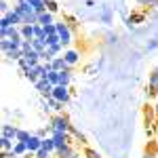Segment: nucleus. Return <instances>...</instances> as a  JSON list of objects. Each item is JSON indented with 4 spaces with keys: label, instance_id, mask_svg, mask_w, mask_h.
Segmentation results:
<instances>
[{
    "label": "nucleus",
    "instance_id": "f257e3e1",
    "mask_svg": "<svg viewBox=\"0 0 158 158\" xmlns=\"http://www.w3.org/2000/svg\"><path fill=\"white\" fill-rule=\"evenodd\" d=\"M13 9L21 15L23 25H38V13L32 9V4H17V6H13Z\"/></svg>",
    "mask_w": 158,
    "mask_h": 158
},
{
    "label": "nucleus",
    "instance_id": "f03ea898",
    "mask_svg": "<svg viewBox=\"0 0 158 158\" xmlns=\"http://www.w3.org/2000/svg\"><path fill=\"white\" fill-rule=\"evenodd\" d=\"M70 129H72V124L68 120V116H63V114H57L51 120V133H70Z\"/></svg>",
    "mask_w": 158,
    "mask_h": 158
},
{
    "label": "nucleus",
    "instance_id": "7ed1b4c3",
    "mask_svg": "<svg viewBox=\"0 0 158 158\" xmlns=\"http://www.w3.org/2000/svg\"><path fill=\"white\" fill-rule=\"evenodd\" d=\"M13 25H17V27H21V25H23V21H21V15L15 11V9H11L6 15H2V21H0V27H2V30L13 27Z\"/></svg>",
    "mask_w": 158,
    "mask_h": 158
},
{
    "label": "nucleus",
    "instance_id": "20e7f679",
    "mask_svg": "<svg viewBox=\"0 0 158 158\" xmlns=\"http://www.w3.org/2000/svg\"><path fill=\"white\" fill-rule=\"evenodd\" d=\"M55 25H57V34H59V38H61V44H63V47H70L72 40H74L70 25L63 23V21H59V23H55Z\"/></svg>",
    "mask_w": 158,
    "mask_h": 158
},
{
    "label": "nucleus",
    "instance_id": "39448f33",
    "mask_svg": "<svg viewBox=\"0 0 158 158\" xmlns=\"http://www.w3.org/2000/svg\"><path fill=\"white\" fill-rule=\"evenodd\" d=\"M51 97H55L57 101H61V103H68V101H70V86L57 85L53 89V95H51Z\"/></svg>",
    "mask_w": 158,
    "mask_h": 158
},
{
    "label": "nucleus",
    "instance_id": "423d86ee",
    "mask_svg": "<svg viewBox=\"0 0 158 158\" xmlns=\"http://www.w3.org/2000/svg\"><path fill=\"white\" fill-rule=\"evenodd\" d=\"M34 86H36V91L42 95V97H51V95H53V89H55V86L49 82V78H40Z\"/></svg>",
    "mask_w": 158,
    "mask_h": 158
},
{
    "label": "nucleus",
    "instance_id": "0eeeda50",
    "mask_svg": "<svg viewBox=\"0 0 158 158\" xmlns=\"http://www.w3.org/2000/svg\"><path fill=\"white\" fill-rule=\"evenodd\" d=\"M25 146H27V154L32 156V154H36L38 150L42 148V137H38L36 133H32V137L25 141Z\"/></svg>",
    "mask_w": 158,
    "mask_h": 158
},
{
    "label": "nucleus",
    "instance_id": "6e6552de",
    "mask_svg": "<svg viewBox=\"0 0 158 158\" xmlns=\"http://www.w3.org/2000/svg\"><path fill=\"white\" fill-rule=\"evenodd\" d=\"M51 137L55 139V152L70 143V133H51Z\"/></svg>",
    "mask_w": 158,
    "mask_h": 158
},
{
    "label": "nucleus",
    "instance_id": "1a4fd4ad",
    "mask_svg": "<svg viewBox=\"0 0 158 158\" xmlns=\"http://www.w3.org/2000/svg\"><path fill=\"white\" fill-rule=\"evenodd\" d=\"M63 59L68 61V65L72 68V65H76V63H78V59H80V53H78L76 49H68L65 53H63Z\"/></svg>",
    "mask_w": 158,
    "mask_h": 158
},
{
    "label": "nucleus",
    "instance_id": "9d476101",
    "mask_svg": "<svg viewBox=\"0 0 158 158\" xmlns=\"http://www.w3.org/2000/svg\"><path fill=\"white\" fill-rule=\"evenodd\" d=\"M51 65H53L55 72H65V70H70V65H68V61L63 59V55H61V57H55V59L51 61Z\"/></svg>",
    "mask_w": 158,
    "mask_h": 158
},
{
    "label": "nucleus",
    "instance_id": "9b49d317",
    "mask_svg": "<svg viewBox=\"0 0 158 158\" xmlns=\"http://www.w3.org/2000/svg\"><path fill=\"white\" fill-rule=\"evenodd\" d=\"M17 133H19L17 127H13V124H2V137H9V139H15V141H17Z\"/></svg>",
    "mask_w": 158,
    "mask_h": 158
},
{
    "label": "nucleus",
    "instance_id": "f8f14e48",
    "mask_svg": "<svg viewBox=\"0 0 158 158\" xmlns=\"http://www.w3.org/2000/svg\"><path fill=\"white\" fill-rule=\"evenodd\" d=\"M55 23V19H53V13L51 11H44L38 15V25H53Z\"/></svg>",
    "mask_w": 158,
    "mask_h": 158
},
{
    "label": "nucleus",
    "instance_id": "ddd939ff",
    "mask_svg": "<svg viewBox=\"0 0 158 158\" xmlns=\"http://www.w3.org/2000/svg\"><path fill=\"white\" fill-rule=\"evenodd\" d=\"M21 38L23 40H34L36 38V32H34V25H21Z\"/></svg>",
    "mask_w": 158,
    "mask_h": 158
},
{
    "label": "nucleus",
    "instance_id": "4468645a",
    "mask_svg": "<svg viewBox=\"0 0 158 158\" xmlns=\"http://www.w3.org/2000/svg\"><path fill=\"white\" fill-rule=\"evenodd\" d=\"M0 148H2V152H4V154L13 152V148H15V139H9V137H0Z\"/></svg>",
    "mask_w": 158,
    "mask_h": 158
},
{
    "label": "nucleus",
    "instance_id": "2eb2a0df",
    "mask_svg": "<svg viewBox=\"0 0 158 158\" xmlns=\"http://www.w3.org/2000/svg\"><path fill=\"white\" fill-rule=\"evenodd\" d=\"M13 154H15L17 158H19V156H23V154H27V146H25V141H15Z\"/></svg>",
    "mask_w": 158,
    "mask_h": 158
},
{
    "label": "nucleus",
    "instance_id": "dca6fc26",
    "mask_svg": "<svg viewBox=\"0 0 158 158\" xmlns=\"http://www.w3.org/2000/svg\"><path fill=\"white\" fill-rule=\"evenodd\" d=\"M47 2H49V0H32L30 4H32V9H34V11L40 15V13L47 11Z\"/></svg>",
    "mask_w": 158,
    "mask_h": 158
},
{
    "label": "nucleus",
    "instance_id": "f3484780",
    "mask_svg": "<svg viewBox=\"0 0 158 158\" xmlns=\"http://www.w3.org/2000/svg\"><path fill=\"white\" fill-rule=\"evenodd\" d=\"M23 49H13V51H9V53H6V55H4V57H6V59H15V61H19V59H23Z\"/></svg>",
    "mask_w": 158,
    "mask_h": 158
},
{
    "label": "nucleus",
    "instance_id": "a211bd4d",
    "mask_svg": "<svg viewBox=\"0 0 158 158\" xmlns=\"http://www.w3.org/2000/svg\"><path fill=\"white\" fill-rule=\"evenodd\" d=\"M70 82H72V72H70V70H65V72H59V85L70 86Z\"/></svg>",
    "mask_w": 158,
    "mask_h": 158
},
{
    "label": "nucleus",
    "instance_id": "6ab92c4d",
    "mask_svg": "<svg viewBox=\"0 0 158 158\" xmlns=\"http://www.w3.org/2000/svg\"><path fill=\"white\" fill-rule=\"evenodd\" d=\"M148 86H150V91H152V93H158V74H156V72L150 76V80H148Z\"/></svg>",
    "mask_w": 158,
    "mask_h": 158
},
{
    "label": "nucleus",
    "instance_id": "aec40b11",
    "mask_svg": "<svg viewBox=\"0 0 158 158\" xmlns=\"http://www.w3.org/2000/svg\"><path fill=\"white\" fill-rule=\"evenodd\" d=\"M32 49L38 51V53H42V51H47V44H44V40H38V38H34V40H32Z\"/></svg>",
    "mask_w": 158,
    "mask_h": 158
},
{
    "label": "nucleus",
    "instance_id": "412c9836",
    "mask_svg": "<svg viewBox=\"0 0 158 158\" xmlns=\"http://www.w3.org/2000/svg\"><path fill=\"white\" fill-rule=\"evenodd\" d=\"M42 148L49 150V152H55V139H53V137H44V139H42Z\"/></svg>",
    "mask_w": 158,
    "mask_h": 158
},
{
    "label": "nucleus",
    "instance_id": "4be33fe9",
    "mask_svg": "<svg viewBox=\"0 0 158 158\" xmlns=\"http://www.w3.org/2000/svg\"><path fill=\"white\" fill-rule=\"evenodd\" d=\"M139 21H143V15H131L129 19H127V25L131 27V25H135V23H139Z\"/></svg>",
    "mask_w": 158,
    "mask_h": 158
},
{
    "label": "nucleus",
    "instance_id": "5701e85b",
    "mask_svg": "<svg viewBox=\"0 0 158 158\" xmlns=\"http://www.w3.org/2000/svg\"><path fill=\"white\" fill-rule=\"evenodd\" d=\"M49 82H51L53 86L59 85V72H55V70H53V72H49Z\"/></svg>",
    "mask_w": 158,
    "mask_h": 158
},
{
    "label": "nucleus",
    "instance_id": "b1692460",
    "mask_svg": "<svg viewBox=\"0 0 158 158\" xmlns=\"http://www.w3.org/2000/svg\"><path fill=\"white\" fill-rule=\"evenodd\" d=\"M32 137V133H27V131H21L19 129V133H17V141H27Z\"/></svg>",
    "mask_w": 158,
    "mask_h": 158
},
{
    "label": "nucleus",
    "instance_id": "393cba45",
    "mask_svg": "<svg viewBox=\"0 0 158 158\" xmlns=\"http://www.w3.org/2000/svg\"><path fill=\"white\" fill-rule=\"evenodd\" d=\"M34 156H36V158H51V152H49V150H44V148H40Z\"/></svg>",
    "mask_w": 158,
    "mask_h": 158
},
{
    "label": "nucleus",
    "instance_id": "a878e982",
    "mask_svg": "<svg viewBox=\"0 0 158 158\" xmlns=\"http://www.w3.org/2000/svg\"><path fill=\"white\" fill-rule=\"evenodd\" d=\"M141 6H158V0H137Z\"/></svg>",
    "mask_w": 158,
    "mask_h": 158
},
{
    "label": "nucleus",
    "instance_id": "bb28decb",
    "mask_svg": "<svg viewBox=\"0 0 158 158\" xmlns=\"http://www.w3.org/2000/svg\"><path fill=\"white\" fill-rule=\"evenodd\" d=\"M47 11H51V13H57V11H59L57 2H53V0H49V2H47Z\"/></svg>",
    "mask_w": 158,
    "mask_h": 158
},
{
    "label": "nucleus",
    "instance_id": "cd10ccee",
    "mask_svg": "<svg viewBox=\"0 0 158 158\" xmlns=\"http://www.w3.org/2000/svg\"><path fill=\"white\" fill-rule=\"evenodd\" d=\"M70 133H74V135H76V137H78V139H80V141H85V135L80 133V131H78V129H76L74 124H72V129H70Z\"/></svg>",
    "mask_w": 158,
    "mask_h": 158
},
{
    "label": "nucleus",
    "instance_id": "c85d7f7f",
    "mask_svg": "<svg viewBox=\"0 0 158 158\" xmlns=\"http://www.w3.org/2000/svg\"><path fill=\"white\" fill-rule=\"evenodd\" d=\"M101 19H103V23H110V19H112V15H110V9H103V15H101Z\"/></svg>",
    "mask_w": 158,
    "mask_h": 158
},
{
    "label": "nucleus",
    "instance_id": "c756f323",
    "mask_svg": "<svg viewBox=\"0 0 158 158\" xmlns=\"http://www.w3.org/2000/svg\"><path fill=\"white\" fill-rule=\"evenodd\" d=\"M0 11H2V15H6V13L11 11V6L6 4V0H2V2H0Z\"/></svg>",
    "mask_w": 158,
    "mask_h": 158
},
{
    "label": "nucleus",
    "instance_id": "7c9ffc66",
    "mask_svg": "<svg viewBox=\"0 0 158 158\" xmlns=\"http://www.w3.org/2000/svg\"><path fill=\"white\" fill-rule=\"evenodd\" d=\"M85 154H86V156H89V158H101V156H99V154H97V152H95V150H86Z\"/></svg>",
    "mask_w": 158,
    "mask_h": 158
},
{
    "label": "nucleus",
    "instance_id": "2f4dec72",
    "mask_svg": "<svg viewBox=\"0 0 158 158\" xmlns=\"http://www.w3.org/2000/svg\"><path fill=\"white\" fill-rule=\"evenodd\" d=\"M143 158H156V156H154V152H146V154H143Z\"/></svg>",
    "mask_w": 158,
    "mask_h": 158
},
{
    "label": "nucleus",
    "instance_id": "473e14b6",
    "mask_svg": "<svg viewBox=\"0 0 158 158\" xmlns=\"http://www.w3.org/2000/svg\"><path fill=\"white\" fill-rule=\"evenodd\" d=\"M70 158H82V156H80L78 152H72V154H70Z\"/></svg>",
    "mask_w": 158,
    "mask_h": 158
},
{
    "label": "nucleus",
    "instance_id": "72a5a7b5",
    "mask_svg": "<svg viewBox=\"0 0 158 158\" xmlns=\"http://www.w3.org/2000/svg\"><path fill=\"white\" fill-rule=\"evenodd\" d=\"M154 72H156V74H158V68H156V70H154Z\"/></svg>",
    "mask_w": 158,
    "mask_h": 158
}]
</instances>
